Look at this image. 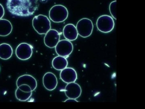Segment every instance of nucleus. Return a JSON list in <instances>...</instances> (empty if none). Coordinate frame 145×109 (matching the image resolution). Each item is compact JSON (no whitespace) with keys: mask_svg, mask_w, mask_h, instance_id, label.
<instances>
[{"mask_svg":"<svg viewBox=\"0 0 145 109\" xmlns=\"http://www.w3.org/2000/svg\"><path fill=\"white\" fill-rule=\"evenodd\" d=\"M38 0H7V7L13 15L21 17L32 16L38 9Z\"/></svg>","mask_w":145,"mask_h":109,"instance_id":"1","label":"nucleus"},{"mask_svg":"<svg viewBox=\"0 0 145 109\" xmlns=\"http://www.w3.org/2000/svg\"><path fill=\"white\" fill-rule=\"evenodd\" d=\"M34 29L39 34H45L51 29V23L46 16L39 15L35 16L32 20Z\"/></svg>","mask_w":145,"mask_h":109,"instance_id":"2","label":"nucleus"},{"mask_svg":"<svg viewBox=\"0 0 145 109\" xmlns=\"http://www.w3.org/2000/svg\"><path fill=\"white\" fill-rule=\"evenodd\" d=\"M68 15V11L66 7L60 5L54 6L49 11L50 19L55 23L64 22L67 19Z\"/></svg>","mask_w":145,"mask_h":109,"instance_id":"3","label":"nucleus"},{"mask_svg":"<svg viewBox=\"0 0 145 109\" xmlns=\"http://www.w3.org/2000/svg\"><path fill=\"white\" fill-rule=\"evenodd\" d=\"M78 35L83 38L90 36L93 32V26L92 21L88 18H84L78 21L76 26Z\"/></svg>","mask_w":145,"mask_h":109,"instance_id":"4","label":"nucleus"},{"mask_svg":"<svg viewBox=\"0 0 145 109\" xmlns=\"http://www.w3.org/2000/svg\"><path fill=\"white\" fill-rule=\"evenodd\" d=\"M96 26L98 30L104 33H108L113 30L114 22L113 18L108 15H103L97 19Z\"/></svg>","mask_w":145,"mask_h":109,"instance_id":"5","label":"nucleus"},{"mask_svg":"<svg viewBox=\"0 0 145 109\" xmlns=\"http://www.w3.org/2000/svg\"><path fill=\"white\" fill-rule=\"evenodd\" d=\"M56 53L59 56L68 57L72 53L73 46L71 42L67 40L60 41L55 47Z\"/></svg>","mask_w":145,"mask_h":109,"instance_id":"6","label":"nucleus"},{"mask_svg":"<svg viewBox=\"0 0 145 109\" xmlns=\"http://www.w3.org/2000/svg\"><path fill=\"white\" fill-rule=\"evenodd\" d=\"M33 47L27 43H23L18 45L16 48V56L20 60H28L33 54Z\"/></svg>","mask_w":145,"mask_h":109,"instance_id":"7","label":"nucleus"},{"mask_svg":"<svg viewBox=\"0 0 145 109\" xmlns=\"http://www.w3.org/2000/svg\"><path fill=\"white\" fill-rule=\"evenodd\" d=\"M60 34L59 32L54 29H50L45 34L44 43L50 48H55L60 41Z\"/></svg>","mask_w":145,"mask_h":109,"instance_id":"8","label":"nucleus"},{"mask_svg":"<svg viewBox=\"0 0 145 109\" xmlns=\"http://www.w3.org/2000/svg\"><path fill=\"white\" fill-rule=\"evenodd\" d=\"M66 96L70 99H78L81 96L82 90L80 86L75 82L68 83L65 88Z\"/></svg>","mask_w":145,"mask_h":109,"instance_id":"9","label":"nucleus"},{"mask_svg":"<svg viewBox=\"0 0 145 109\" xmlns=\"http://www.w3.org/2000/svg\"><path fill=\"white\" fill-rule=\"evenodd\" d=\"M32 94V91L28 85H22L18 87L15 93L16 99L20 101L28 100Z\"/></svg>","mask_w":145,"mask_h":109,"instance_id":"10","label":"nucleus"},{"mask_svg":"<svg viewBox=\"0 0 145 109\" xmlns=\"http://www.w3.org/2000/svg\"><path fill=\"white\" fill-rule=\"evenodd\" d=\"M60 76L62 81L67 84L75 82L78 78L76 71L72 68H65L61 71Z\"/></svg>","mask_w":145,"mask_h":109,"instance_id":"11","label":"nucleus"},{"mask_svg":"<svg viewBox=\"0 0 145 109\" xmlns=\"http://www.w3.org/2000/svg\"><path fill=\"white\" fill-rule=\"evenodd\" d=\"M43 84L47 90H54L57 87L58 81L56 76L52 72H47L43 77Z\"/></svg>","mask_w":145,"mask_h":109,"instance_id":"12","label":"nucleus"},{"mask_svg":"<svg viewBox=\"0 0 145 109\" xmlns=\"http://www.w3.org/2000/svg\"><path fill=\"white\" fill-rule=\"evenodd\" d=\"M22 85H28L32 91L36 89L37 87V82L33 76L29 74H24L20 76L16 81L17 87Z\"/></svg>","mask_w":145,"mask_h":109,"instance_id":"13","label":"nucleus"},{"mask_svg":"<svg viewBox=\"0 0 145 109\" xmlns=\"http://www.w3.org/2000/svg\"><path fill=\"white\" fill-rule=\"evenodd\" d=\"M63 34L65 39L70 41H75L78 38V34L76 26L72 24H68L65 26L63 29Z\"/></svg>","mask_w":145,"mask_h":109,"instance_id":"14","label":"nucleus"},{"mask_svg":"<svg viewBox=\"0 0 145 109\" xmlns=\"http://www.w3.org/2000/svg\"><path fill=\"white\" fill-rule=\"evenodd\" d=\"M13 26L10 21L6 19H0V36H8L12 32Z\"/></svg>","mask_w":145,"mask_h":109,"instance_id":"15","label":"nucleus"},{"mask_svg":"<svg viewBox=\"0 0 145 109\" xmlns=\"http://www.w3.org/2000/svg\"><path fill=\"white\" fill-rule=\"evenodd\" d=\"M68 61L66 57L61 56L54 57L52 61V67L57 70L61 71L67 67Z\"/></svg>","mask_w":145,"mask_h":109,"instance_id":"16","label":"nucleus"},{"mask_svg":"<svg viewBox=\"0 0 145 109\" xmlns=\"http://www.w3.org/2000/svg\"><path fill=\"white\" fill-rule=\"evenodd\" d=\"M13 53V50L10 45L3 43L0 45V58L3 60L10 59Z\"/></svg>","mask_w":145,"mask_h":109,"instance_id":"17","label":"nucleus"},{"mask_svg":"<svg viewBox=\"0 0 145 109\" xmlns=\"http://www.w3.org/2000/svg\"><path fill=\"white\" fill-rule=\"evenodd\" d=\"M117 1H113L110 3L109 5V10L112 16L115 20H117L116 9H117Z\"/></svg>","mask_w":145,"mask_h":109,"instance_id":"18","label":"nucleus"},{"mask_svg":"<svg viewBox=\"0 0 145 109\" xmlns=\"http://www.w3.org/2000/svg\"><path fill=\"white\" fill-rule=\"evenodd\" d=\"M5 10L3 6L0 3V19H2L4 16Z\"/></svg>","mask_w":145,"mask_h":109,"instance_id":"19","label":"nucleus"},{"mask_svg":"<svg viewBox=\"0 0 145 109\" xmlns=\"http://www.w3.org/2000/svg\"><path fill=\"white\" fill-rule=\"evenodd\" d=\"M65 102H78L79 101H77V100H76V99H70V98H69L68 99H67L66 100H65L64 101Z\"/></svg>","mask_w":145,"mask_h":109,"instance_id":"20","label":"nucleus"},{"mask_svg":"<svg viewBox=\"0 0 145 109\" xmlns=\"http://www.w3.org/2000/svg\"><path fill=\"white\" fill-rule=\"evenodd\" d=\"M47 1V0H40V1L41 2L43 3L46 2Z\"/></svg>","mask_w":145,"mask_h":109,"instance_id":"21","label":"nucleus"},{"mask_svg":"<svg viewBox=\"0 0 145 109\" xmlns=\"http://www.w3.org/2000/svg\"><path fill=\"white\" fill-rule=\"evenodd\" d=\"M0 70H1V68H0Z\"/></svg>","mask_w":145,"mask_h":109,"instance_id":"22","label":"nucleus"}]
</instances>
